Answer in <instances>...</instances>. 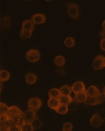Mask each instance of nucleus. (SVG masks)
<instances>
[{
  "mask_svg": "<svg viewBox=\"0 0 105 131\" xmlns=\"http://www.w3.org/2000/svg\"><path fill=\"white\" fill-rule=\"evenodd\" d=\"M63 128L62 131H72L73 125H72V123H70L69 122H67L63 125V128Z\"/></svg>",
  "mask_w": 105,
  "mask_h": 131,
  "instance_id": "c85d7f7f",
  "label": "nucleus"
},
{
  "mask_svg": "<svg viewBox=\"0 0 105 131\" xmlns=\"http://www.w3.org/2000/svg\"><path fill=\"white\" fill-rule=\"evenodd\" d=\"M72 92L77 94L79 92L86 91V88L83 82L77 81L74 82V84L72 86Z\"/></svg>",
  "mask_w": 105,
  "mask_h": 131,
  "instance_id": "1a4fd4ad",
  "label": "nucleus"
},
{
  "mask_svg": "<svg viewBox=\"0 0 105 131\" xmlns=\"http://www.w3.org/2000/svg\"><path fill=\"white\" fill-rule=\"evenodd\" d=\"M102 31L105 32V19L102 22Z\"/></svg>",
  "mask_w": 105,
  "mask_h": 131,
  "instance_id": "473e14b6",
  "label": "nucleus"
},
{
  "mask_svg": "<svg viewBox=\"0 0 105 131\" xmlns=\"http://www.w3.org/2000/svg\"><path fill=\"white\" fill-rule=\"evenodd\" d=\"M85 104L87 105H91V106H95V105H98L96 97H89L87 100L85 102Z\"/></svg>",
  "mask_w": 105,
  "mask_h": 131,
  "instance_id": "bb28decb",
  "label": "nucleus"
},
{
  "mask_svg": "<svg viewBox=\"0 0 105 131\" xmlns=\"http://www.w3.org/2000/svg\"><path fill=\"white\" fill-rule=\"evenodd\" d=\"M55 111L57 113L60 114V115H65V114H67L68 113L69 107L67 105H61L60 104Z\"/></svg>",
  "mask_w": 105,
  "mask_h": 131,
  "instance_id": "4be33fe9",
  "label": "nucleus"
},
{
  "mask_svg": "<svg viewBox=\"0 0 105 131\" xmlns=\"http://www.w3.org/2000/svg\"><path fill=\"white\" fill-rule=\"evenodd\" d=\"M32 32L31 31H27V30H24V29H21L20 31V37L22 39H29L31 37H32Z\"/></svg>",
  "mask_w": 105,
  "mask_h": 131,
  "instance_id": "b1692460",
  "label": "nucleus"
},
{
  "mask_svg": "<svg viewBox=\"0 0 105 131\" xmlns=\"http://www.w3.org/2000/svg\"><path fill=\"white\" fill-rule=\"evenodd\" d=\"M0 131H9V130H6V129H0Z\"/></svg>",
  "mask_w": 105,
  "mask_h": 131,
  "instance_id": "72a5a7b5",
  "label": "nucleus"
},
{
  "mask_svg": "<svg viewBox=\"0 0 105 131\" xmlns=\"http://www.w3.org/2000/svg\"><path fill=\"white\" fill-rule=\"evenodd\" d=\"M88 99V95L87 91H84V92H79L75 94L74 95V100L77 103H85Z\"/></svg>",
  "mask_w": 105,
  "mask_h": 131,
  "instance_id": "f8f14e48",
  "label": "nucleus"
},
{
  "mask_svg": "<svg viewBox=\"0 0 105 131\" xmlns=\"http://www.w3.org/2000/svg\"><path fill=\"white\" fill-rule=\"evenodd\" d=\"M14 121H15V125H17V126H18L19 128H21L25 123V120H24V118L22 117V116L17 117V119L14 120Z\"/></svg>",
  "mask_w": 105,
  "mask_h": 131,
  "instance_id": "cd10ccee",
  "label": "nucleus"
},
{
  "mask_svg": "<svg viewBox=\"0 0 105 131\" xmlns=\"http://www.w3.org/2000/svg\"><path fill=\"white\" fill-rule=\"evenodd\" d=\"M9 109V107L5 103H0V117H1V121L7 118V115L8 113Z\"/></svg>",
  "mask_w": 105,
  "mask_h": 131,
  "instance_id": "2eb2a0df",
  "label": "nucleus"
},
{
  "mask_svg": "<svg viewBox=\"0 0 105 131\" xmlns=\"http://www.w3.org/2000/svg\"><path fill=\"white\" fill-rule=\"evenodd\" d=\"M25 81L28 85H33L37 80V75L34 73L29 72L25 75Z\"/></svg>",
  "mask_w": 105,
  "mask_h": 131,
  "instance_id": "dca6fc26",
  "label": "nucleus"
},
{
  "mask_svg": "<svg viewBox=\"0 0 105 131\" xmlns=\"http://www.w3.org/2000/svg\"><path fill=\"white\" fill-rule=\"evenodd\" d=\"M26 58L30 62H36L40 58V53L36 49H30L26 53Z\"/></svg>",
  "mask_w": 105,
  "mask_h": 131,
  "instance_id": "7ed1b4c3",
  "label": "nucleus"
},
{
  "mask_svg": "<svg viewBox=\"0 0 105 131\" xmlns=\"http://www.w3.org/2000/svg\"><path fill=\"white\" fill-rule=\"evenodd\" d=\"M89 123H90V124L93 127H95V128H99L103 123V119H102V117L99 114L95 113L91 117Z\"/></svg>",
  "mask_w": 105,
  "mask_h": 131,
  "instance_id": "0eeeda50",
  "label": "nucleus"
},
{
  "mask_svg": "<svg viewBox=\"0 0 105 131\" xmlns=\"http://www.w3.org/2000/svg\"><path fill=\"white\" fill-rule=\"evenodd\" d=\"M60 103L59 100L54 99V98H49L48 102H47V105L50 109L56 110V109L60 105Z\"/></svg>",
  "mask_w": 105,
  "mask_h": 131,
  "instance_id": "a211bd4d",
  "label": "nucleus"
},
{
  "mask_svg": "<svg viewBox=\"0 0 105 131\" xmlns=\"http://www.w3.org/2000/svg\"><path fill=\"white\" fill-rule=\"evenodd\" d=\"M32 21L36 25H42L46 21V16L43 14H35L32 16Z\"/></svg>",
  "mask_w": 105,
  "mask_h": 131,
  "instance_id": "9d476101",
  "label": "nucleus"
},
{
  "mask_svg": "<svg viewBox=\"0 0 105 131\" xmlns=\"http://www.w3.org/2000/svg\"><path fill=\"white\" fill-rule=\"evenodd\" d=\"M48 95H49V98L59 99V97L61 96V92H60V89L51 88L49 90Z\"/></svg>",
  "mask_w": 105,
  "mask_h": 131,
  "instance_id": "f3484780",
  "label": "nucleus"
},
{
  "mask_svg": "<svg viewBox=\"0 0 105 131\" xmlns=\"http://www.w3.org/2000/svg\"><path fill=\"white\" fill-rule=\"evenodd\" d=\"M103 93L104 94V95H105V87L104 88V92H103Z\"/></svg>",
  "mask_w": 105,
  "mask_h": 131,
  "instance_id": "f704fd0d",
  "label": "nucleus"
},
{
  "mask_svg": "<svg viewBox=\"0 0 105 131\" xmlns=\"http://www.w3.org/2000/svg\"><path fill=\"white\" fill-rule=\"evenodd\" d=\"M9 131H21L20 128H19L17 125H14L9 130Z\"/></svg>",
  "mask_w": 105,
  "mask_h": 131,
  "instance_id": "2f4dec72",
  "label": "nucleus"
},
{
  "mask_svg": "<svg viewBox=\"0 0 105 131\" xmlns=\"http://www.w3.org/2000/svg\"><path fill=\"white\" fill-rule=\"evenodd\" d=\"M34 28V23L32 21V19H26L21 24V29L27 31L32 32Z\"/></svg>",
  "mask_w": 105,
  "mask_h": 131,
  "instance_id": "ddd939ff",
  "label": "nucleus"
},
{
  "mask_svg": "<svg viewBox=\"0 0 105 131\" xmlns=\"http://www.w3.org/2000/svg\"><path fill=\"white\" fill-rule=\"evenodd\" d=\"M96 98H97V103H98V105H99V104H102V103H103L105 101L104 94L100 92V94H99V95Z\"/></svg>",
  "mask_w": 105,
  "mask_h": 131,
  "instance_id": "c756f323",
  "label": "nucleus"
},
{
  "mask_svg": "<svg viewBox=\"0 0 105 131\" xmlns=\"http://www.w3.org/2000/svg\"><path fill=\"white\" fill-rule=\"evenodd\" d=\"M99 47H100L101 50H103V51H105V38H103L101 40L100 44H99Z\"/></svg>",
  "mask_w": 105,
  "mask_h": 131,
  "instance_id": "7c9ffc66",
  "label": "nucleus"
},
{
  "mask_svg": "<svg viewBox=\"0 0 105 131\" xmlns=\"http://www.w3.org/2000/svg\"><path fill=\"white\" fill-rule=\"evenodd\" d=\"M32 124L34 128V130H39V128H42V126L43 125V123L41 121L40 119H39V118L37 117L34 121L32 122Z\"/></svg>",
  "mask_w": 105,
  "mask_h": 131,
  "instance_id": "393cba45",
  "label": "nucleus"
},
{
  "mask_svg": "<svg viewBox=\"0 0 105 131\" xmlns=\"http://www.w3.org/2000/svg\"><path fill=\"white\" fill-rule=\"evenodd\" d=\"M64 42L65 46L69 47V48L73 47L74 46V45H75L74 39L73 37H67L66 39H64Z\"/></svg>",
  "mask_w": 105,
  "mask_h": 131,
  "instance_id": "5701e85b",
  "label": "nucleus"
},
{
  "mask_svg": "<svg viewBox=\"0 0 105 131\" xmlns=\"http://www.w3.org/2000/svg\"><path fill=\"white\" fill-rule=\"evenodd\" d=\"M105 57L103 55H97L96 56L95 58L93 60V63H92V67L93 68L96 70H101L103 67H104V60Z\"/></svg>",
  "mask_w": 105,
  "mask_h": 131,
  "instance_id": "39448f33",
  "label": "nucleus"
},
{
  "mask_svg": "<svg viewBox=\"0 0 105 131\" xmlns=\"http://www.w3.org/2000/svg\"><path fill=\"white\" fill-rule=\"evenodd\" d=\"M89 97H97L100 94L98 88L95 85H91L86 90Z\"/></svg>",
  "mask_w": 105,
  "mask_h": 131,
  "instance_id": "9b49d317",
  "label": "nucleus"
},
{
  "mask_svg": "<svg viewBox=\"0 0 105 131\" xmlns=\"http://www.w3.org/2000/svg\"><path fill=\"white\" fill-rule=\"evenodd\" d=\"M21 131H34V128L33 127L32 123H25V125L20 128Z\"/></svg>",
  "mask_w": 105,
  "mask_h": 131,
  "instance_id": "a878e982",
  "label": "nucleus"
},
{
  "mask_svg": "<svg viewBox=\"0 0 105 131\" xmlns=\"http://www.w3.org/2000/svg\"><path fill=\"white\" fill-rule=\"evenodd\" d=\"M60 92H61V95H63L69 96L71 95V93L72 92V87H70L69 85H62L60 88Z\"/></svg>",
  "mask_w": 105,
  "mask_h": 131,
  "instance_id": "6ab92c4d",
  "label": "nucleus"
},
{
  "mask_svg": "<svg viewBox=\"0 0 105 131\" xmlns=\"http://www.w3.org/2000/svg\"><path fill=\"white\" fill-rule=\"evenodd\" d=\"M65 62H66L65 59L62 55H58V56L54 57V64L56 66H58V67L64 66L65 64Z\"/></svg>",
  "mask_w": 105,
  "mask_h": 131,
  "instance_id": "aec40b11",
  "label": "nucleus"
},
{
  "mask_svg": "<svg viewBox=\"0 0 105 131\" xmlns=\"http://www.w3.org/2000/svg\"><path fill=\"white\" fill-rule=\"evenodd\" d=\"M42 105V102L41 100L37 97H32L28 100L27 107L29 110L37 111L41 108Z\"/></svg>",
  "mask_w": 105,
  "mask_h": 131,
  "instance_id": "20e7f679",
  "label": "nucleus"
},
{
  "mask_svg": "<svg viewBox=\"0 0 105 131\" xmlns=\"http://www.w3.org/2000/svg\"><path fill=\"white\" fill-rule=\"evenodd\" d=\"M104 66L105 67V58H104Z\"/></svg>",
  "mask_w": 105,
  "mask_h": 131,
  "instance_id": "c9c22d12",
  "label": "nucleus"
},
{
  "mask_svg": "<svg viewBox=\"0 0 105 131\" xmlns=\"http://www.w3.org/2000/svg\"><path fill=\"white\" fill-rule=\"evenodd\" d=\"M22 117L24 118L25 123H32V122L34 121L36 118H37L36 111L28 109L27 111H25V113H23Z\"/></svg>",
  "mask_w": 105,
  "mask_h": 131,
  "instance_id": "423d86ee",
  "label": "nucleus"
},
{
  "mask_svg": "<svg viewBox=\"0 0 105 131\" xmlns=\"http://www.w3.org/2000/svg\"><path fill=\"white\" fill-rule=\"evenodd\" d=\"M14 125H15V121H14V120L7 117V118L1 121V123H0V129L9 130Z\"/></svg>",
  "mask_w": 105,
  "mask_h": 131,
  "instance_id": "6e6552de",
  "label": "nucleus"
},
{
  "mask_svg": "<svg viewBox=\"0 0 105 131\" xmlns=\"http://www.w3.org/2000/svg\"><path fill=\"white\" fill-rule=\"evenodd\" d=\"M10 78V74L9 71L5 70H2L0 71V81L1 82H4L9 80Z\"/></svg>",
  "mask_w": 105,
  "mask_h": 131,
  "instance_id": "412c9836",
  "label": "nucleus"
},
{
  "mask_svg": "<svg viewBox=\"0 0 105 131\" xmlns=\"http://www.w3.org/2000/svg\"><path fill=\"white\" fill-rule=\"evenodd\" d=\"M67 13L72 19H78L79 16V7L77 4L68 3L67 7Z\"/></svg>",
  "mask_w": 105,
  "mask_h": 131,
  "instance_id": "f257e3e1",
  "label": "nucleus"
},
{
  "mask_svg": "<svg viewBox=\"0 0 105 131\" xmlns=\"http://www.w3.org/2000/svg\"><path fill=\"white\" fill-rule=\"evenodd\" d=\"M59 101L61 105H69L71 103L73 102V98L71 97V95H61L60 97H59Z\"/></svg>",
  "mask_w": 105,
  "mask_h": 131,
  "instance_id": "4468645a",
  "label": "nucleus"
},
{
  "mask_svg": "<svg viewBox=\"0 0 105 131\" xmlns=\"http://www.w3.org/2000/svg\"><path fill=\"white\" fill-rule=\"evenodd\" d=\"M22 115H23V112L18 107L15 106V105H12V106L9 107V109L8 113L7 115V117L8 118L15 120L17 117L22 116Z\"/></svg>",
  "mask_w": 105,
  "mask_h": 131,
  "instance_id": "f03ea898",
  "label": "nucleus"
}]
</instances>
